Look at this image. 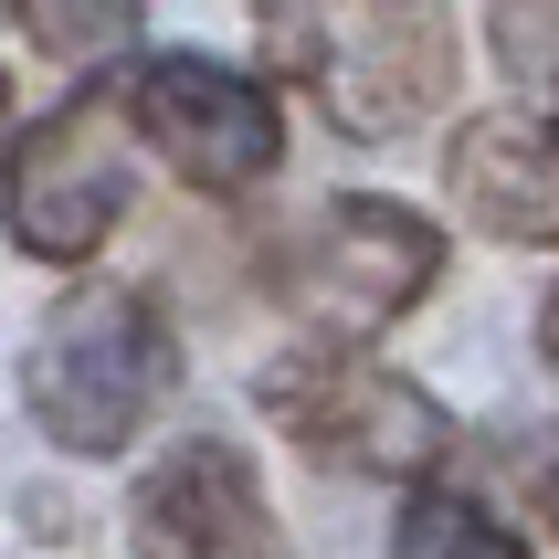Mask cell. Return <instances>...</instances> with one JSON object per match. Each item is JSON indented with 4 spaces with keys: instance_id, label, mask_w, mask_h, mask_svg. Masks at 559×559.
I'll use <instances>...</instances> for the list:
<instances>
[{
    "instance_id": "9c48e42d",
    "label": "cell",
    "mask_w": 559,
    "mask_h": 559,
    "mask_svg": "<svg viewBox=\"0 0 559 559\" xmlns=\"http://www.w3.org/2000/svg\"><path fill=\"white\" fill-rule=\"evenodd\" d=\"M391 559H528V538L497 528L475 497L454 486H412L402 518H391Z\"/></svg>"
},
{
    "instance_id": "5bb4252c",
    "label": "cell",
    "mask_w": 559,
    "mask_h": 559,
    "mask_svg": "<svg viewBox=\"0 0 559 559\" xmlns=\"http://www.w3.org/2000/svg\"><path fill=\"white\" fill-rule=\"evenodd\" d=\"M0 11H22V0H0Z\"/></svg>"
},
{
    "instance_id": "7c38bea8",
    "label": "cell",
    "mask_w": 559,
    "mask_h": 559,
    "mask_svg": "<svg viewBox=\"0 0 559 559\" xmlns=\"http://www.w3.org/2000/svg\"><path fill=\"white\" fill-rule=\"evenodd\" d=\"M497 465L518 475V497H528L538 518H549V528H559V443H549V454H538V433H497Z\"/></svg>"
},
{
    "instance_id": "30bf717a",
    "label": "cell",
    "mask_w": 559,
    "mask_h": 559,
    "mask_svg": "<svg viewBox=\"0 0 559 559\" xmlns=\"http://www.w3.org/2000/svg\"><path fill=\"white\" fill-rule=\"evenodd\" d=\"M22 22L53 63H106L138 43V0H22Z\"/></svg>"
},
{
    "instance_id": "ba28073f",
    "label": "cell",
    "mask_w": 559,
    "mask_h": 559,
    "mask_svg": "<svg viewBox=\"0 0 559 559\" xmlns=\"http://www.w3.org/2000/svg\"><path fill=\"white\" fill-rule=\"evenodd\" d=\"M454 190L507 243H559V148L528 117H475L454 138Z\"/></svg>"
},
{
    "instance_id": "5b68a950",
    "label": "cell",
    "mask_w": 559,
    "mask_h": 559,
    "mask_svg": "<svg viewBox=\"0 0 559 559\" xmlns=\"http://www.w3.org/2000/svg\"><path fill=\"white\" fill-rule=\"evenodd\" d=\"M264 412L307 443L317 465H348V475H423L454 443L433 391H412V380L370 370V359H338V348L307 359V370H275L264 380Z\"/></svg>"
},
{
    "instance_id": "8992f818",
    "label": "cell",
    "mask_w": 559,
    "mask_h": 559,
    "mask_svg": "<svg viewBox=\"0 0 559 559\" xmlns=\"http://www.w3.org/2000/svg\"><path fill=\"white\" fill-rule=\"evenodd\" d=\"M127 117L190 190H253L285 169V117L275 95L222 74L212 53H158L138 85H127Z\"/></svg>"
},
{
    "instance_id": "4fadbf2b",
    "label": "cell",
    "mask_w": 559,
    "mask_h": 559,
    "mask_svg": "<svg viewBox=\"0 0 559 559\" xmlns=\"http://www.w3.org/2000/svg\"><path fill=\"white\" fill-rule=\"evenodd\" d=\"M538 338H549V359H559V285H549V307H538Z\"/></svg>"
},
{
    "instance_id": "7a4b0ae2",
    "label": "cell",
    "mask_w": 559,
    "mask_h": 559,
    "mask_svg": "<svg viewBox=\"0 0 559 559\" xmlns=\"http://www.w3.org/2000/svg\"><path fill=\"white\" fill-rule=\"evenodd\" d=\"M180 391V338L138 285H74L22 359V402L63 454H127Z\"/></svg>"
},
{
    "instance_id": "8fae6325",
    "label": "cell",
    "mask_w": 559,
    "mask_h": 559,
    "mask_svg": "<svg viewBox=\"0 0 559 559\" xmlns=\"http://www.w3.org/2000/svg\"><path fill=\"white\" fill-rule=\"evenodd\" d=\"M486 22H497V63L518 85H549L559 74V0H497Z\"/></svg>"
},
{
    "instance_id": "3957f363",
    "label": "cell",
    "mask_w": 559,
    "mask_h": 559,
    "mask_svg": "<svg viewBox=\"0 0 559 559\" xmlns=\"http://www.w3.org/2000/svg\"><path fill=\"white\" fill-rule=\"evenodd\" d=\"M443 275V233L402 201H317L275 243V296L328 338H370Z\"/></svg>"
},
{
    "instance_id": "52a82bcc",
    "label": "cell",
    "mask_w": 559,
    "mask_h": 559,
    "mask_svg": "<svg viewBox=\"0 0 559 559\" xmlns=\"http://www.w3.org/2000/svg\"><path fill=\"white\" fill-rule=\"evenodd\" d=\"M127 528H138L148 559H296L285 528H275V507H264L253 454H243V443H222V433L169 443V454L138 475Z\"/></svg>"
},
{
    "instance_id": "277c9868",
    "label": "cell",
    "mask_w": 559,
    "mask_h": 559,
    "mask_svg": "<svg viewBox=\"0 0 559 559\" xmlns=\"http://www.w3.org/2000/svg\"><path fill=\"white\" fill-rule=\"evenodd\" d=\"M127 95H74L43 127H22V148L0 169V222L32 264H95L106 233L127 222Z\"/></svg>"
},
{
    "instance_id": "6da1fadb",
    "label": "cell",
    "mask_w": 559,
    "mask_h": 559,
    "mask_svg": "<svg viewBox=\"0 0 559 559\" xmlns=\"http://www.w3.org/2000/svg\"><path fill=\"white\" fill-rule=\"evenodd\" d=\"M264 53L348 138H412L454 95L443 0H264Z\"/></svg>"
}]
</instances>
